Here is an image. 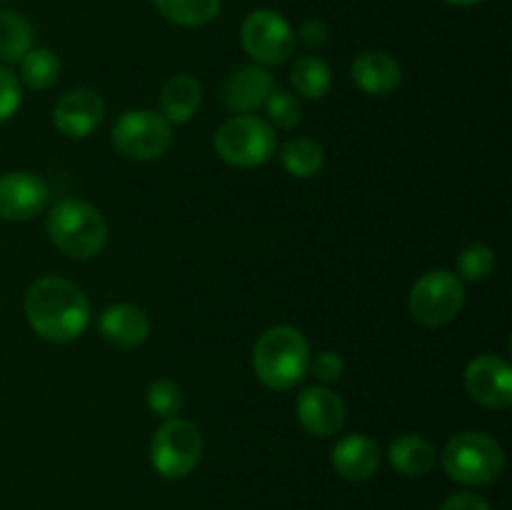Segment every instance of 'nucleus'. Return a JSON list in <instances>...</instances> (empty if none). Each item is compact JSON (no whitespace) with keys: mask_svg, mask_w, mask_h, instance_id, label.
<instances>
[{"mask_svg":"<svg viewBox=\"0 0 512 510\" xmlns=\"http://www.w3.org/2000/svg\"><path fill=\"white\" fill-rule=\"evenodd\" d=\"M443 3L455 5V8H470V5H478L480 0H443Z\"/></svg>","mask_w":512,"mask_h":510,"instance_id":"2f4dec72","label":"nucleus"},{"mask_svg":"<svg viewBox=\"0 0 512 510\" xmlns=\"http://www.w3.org/2000/svg\"><path fill=\"white\" fill-rule=\"evenodd\" d=\"M265 115H268V125H275L280 130H290L300 123L303 118V108H300L298 95L290 90H273L270 98L265 100Z\"/></svg>","mask_w":512,"mask_h":510,"instance_id":"bb28decb","label":"nucleus"},{"mask_svg":"<svg viewBox=\"0 0 512 510\" xmlns=\"http://www.w3.org/2000/svg\"><path fill=\"white\" fill-rule=\"evenodd\" d=\"M183 403V390H180V385L170 378L153 380V383L148 385V390H145V405H148L150 413L158 415V418L163 420L178 418L180 410H183Z\"/></svg>","mask_w":512,"mask_h":510,"instance_id":"393cba45","label":"nucleus"},{"mask_svg":"<svg viewBox=\"0 0 512 510\" xmlns=\"http://www.w3.org/2000/svg\"><path fill=\"white\" fill-rule=\"evenodd\" d=\"M440 510H490L488 500L475 493H455L440 505Z\"/></svg>","mask_w":512,"mask_h":510,"instance_id":"7c9ffc66","label":"nucleus"},{"mask_svg":"<svg viewBox=\"0 0 512 510\" xmlns=\"http://www.w3.org/2000/svg\"><path fill=\"white\" fill-rule=\"evenodd\" d=\"M25 318L48 343H73L88 328L90 303L75 283L58 275H45L25 293Z\"/></svg>","mask_w":512,"mask_h":510,"instance_id":"f257e3e1","label":"nucleus"},{"mask_svg":"<svg viewBox=\"0 0 512 510\" xmlns=\"http://www.w3.org/2000/svg\"><path fill=\"white\" fill-rule=\"evenodd\" d=\"M300 425L315 438H333L345 425V405L338 393L325 385H310L298 395L295 403Z\"/></svg>","mask_w":512,"mask_h":510,"instance_id":"ddd939ff","label":"nucleus"},{"mask_svg":"<svg viewBox=\"0 0 512 510\" xmlns=\"http://www.w3.org/2000/svg\"><path fill=\"white\" fill-rule=\"evenodd\" d=\"M388 460L400 475L408 478H420V475L430 473L435 465V448L430 440L423 435H400L390 443Z\"/></svg>","mask_w":512,"mask_h":510,"instance_id":"6ab92c4d","label":"nucleus"},{"mask_svg":"<svg viewBox=\"0 0 512 510\" xmlns=\"http://www.w3.org/2000/svg\"><path fill=\"white\" fill-rule=\"evenodd\" d=\"M295 40H300L305 48H323V45L328 43V25L320 18L303 20L298 33H295Z\"/></svg>","mask_w":512,"mask_h":510,"instance_id":"c756f323","label":"nucleus"},{"mask_svg":"<svg viewBox=\"0 0 512 510\" xmlns=\"http://www.w3.org/2000/svg\"><path fill=\"white\" fill-rule=\"evenodd\" d=\"M243 50L260 65H283L293 58L295 30L280 13L260 8L248 13L240 28Z\"/></svg>","mask_w":512,"mask_h":510,"instance_id":"1a4fd4ad","label":"nucleus"},{"mask_svg":"<svg viewBox=\"0 0 512 510\" xmlns=\"http://www.w3.org/2000/svg\"><path fill=\"white\" fill-rule=\"evenodd\" d=\"M443 468L455 483L483 488L495 483L505 468V450L493 435L465 430L453 435L443 448Z\"/></svg>","mask_w":512,"mask_h":510,"instance_id":"20e7f679","label":"nucleus"},{"mask_svg":"<svg viewBox=\"0 0 512 510\" xmlns=\"http://www.w3.org/2000/svg\"><path fill=\"white\" fill-rule=\"evenodd\" d=\"M290 85L303 98L320 100L328 95L330 85H333V73L318 55H300L290 70Z\"/></svg>","mask_w":512,"mask_h":510,"instance_id":"aec40b11","label":"nucleus"},{"mask_svg":"<svg viewBox=\"0 0 512 510\" xmlns=\"http://www.w3.org/2000/svg\"><path fill=\"white\" fill-rule=\"evenodd\" d=\"M465 305L463 280L450 270H428L420 275L408 298V310L418 323L438 328L453 323Z\"/></svg>","mask_w":512,"mask_h":510,"instance_id":"6e6552de","label":"nucleus"},{"mask_svg":"<svg viewBox=\"0 0 512 510\" xmlns=\"http://www.w3.org/2000/svg\"><path fill=\"white\" fill-rule=\"evenodd\" d=\"M60 78V58L50 48H30L20 60V83L30 90H48Z\"/></svg>","mask_w":512,"mask_h":510,"instance_id":"b1692460","label":"nucleus"},{"mask_svg":"<svg viewBox=\"0 0 512 510\" xmlns=\"http://www.w3.org/2000/svg\"><path fill=\"white\" fill-rule=\"evenodd\" d=\"M23 100V88H20V78L13 70L0 65V125L8 123L20 108Z\"/></svg>","mask_w":512,"mask_h":510,"instance_id":"cd10ccee","label":"nucleus"},{"mask_svg":"<svg viewBox=\"0 0 512 510\" xmlns=\"http://www.w3.org/2000/svg\"><path fill=\"white\" fill-rule=\"evenodd\" d=\"M495 270V250L483 243H473L460 250L458 255V278L468 283L485 280Z\"/></svg>","mask_w":512,"mask_h":510,"instance_id":"a878e982","label":"nucleus"},{"mask_svg":"<svg viewBox=\"0 0 512 510\" xmlns=\"http://www.w3.org/2000/svg\"><path fill=\"white\" fill-rule=\"evenodd\" d=\"M165 20L183 28H200L218 18L223 0H153Z\"/></svg>","mask_w":512,"mask_h":510,"instance_id":"4be33fe9","label":"nucleus"},{"mask_svg":"<svg viewBox=\"0 0 512 510\" xmlns=\"http://www.w3.org/2000/svg\"><path fill=\"white\" fill-rule=\"evenodd\" d=\"M308 370L313 373V378L318 380L320 385H328V383H335V380L343 375L345 363L338 353H333V350H325V353H318L315 358H310Z\"/></svg>","mask_w":512,"mask_h":510,"instance_id":"c85d7f7f","label":"nucleus"},{"mask_svg":"<svg viewBox=\"0 0 512 510\" xmlns=\"http://www.w3.org/2000/svg\"><path fill=\"white\" fill-rule=\"evenodd\" d=\"M203 458V433L195 423L168 418L150 440V463L165 480H180L193 473Z\"/></svg>","mask_w":512,"mask_h":510,"instance_id":"423d86ee","label":"nucleus"},{"mask_svg":"<svg viewBox=\"0 0 512 510\" xmlns=\"http://www.w3.org/2000/svg\"><path fill=\"white\" fill-rule=\"evenodd\" d=\"M35 33L28 18L15 10H0V60L20 63L23 55L33 48Z\"/></svg>","mask_w":512,"mask_h":510,"instance_id":"412c9836","label":"nucleus"},{"mask_svg":"<svg viewBox=\"0 0 512 510\" xmlns=\"http://www.w3.org/2000/svg\"><path fill=\"white\" fill-rule=\"evenodd\" d=\"M280 163L293 178H315L325 165V150L310 138H293L280 150Z\"/></svg>","mask_w":512,"mask_h":510,"instance_id":"5701e85b","label":"nucleus"},{"mask_svg":"<svg viewBox=\"0 0 512 510\" xmlns=\"http://www.w3.org/2000/svg\"><path fill=\"white\" fill-rule=\"evenodd\" d=\"M465 390L483 408L508 410L512 405L510 363L500 355H478L465 368Z\"/></svg>","mask_w":512,"mask_h":510,"instance_id":"9d476101","label":"nucleus"},{"mask_svg":"<svg viewBox=\"0 0 512 510\" xmlns=\"http://www.w3.org/2000/svg\"><path fill=\"white\" fill-rule=\"evenodd\" d=\"M105 100L93 88H75L65 93L53 108V125L65 138L83 140L103 125Z\"/></svg>","mask_w":512,"mask_h":510,"instance_id":"f8f14e48","label":"nucleus"},{"mask_svg":"<svg viewBox=\"0 0 512 510\" xmlns=\"http://www.w3.org/2000/svg\"><path fill=\"white\" fill-rule=\"evenodd\" d=\"M275 90L273 75L258 65L240 68L225 80L223 85V103L225 108L238 115H253L265 105L270 93Z\"/></svg>","mask_w":512,"mask_h":510,"instance_id":"4468645a","label":"nucleus"},{"mask_svg":"<svg viewBox=\"0 0 512 510\" xmlns=\"http://www.w3.org/2000/svg\"><path fill=\"white\" fill-rule=\"evenodd\" d=\"M50 200V190L43 178L28 173V170H13L0 175V218L30 220L45 210Z\"/></svg>","mask_w":512,"mask_h":510,"instance_id":"9b49d317","label":"nucleus"},{"mask_svg":"<svg viewBox=\"0 0 512 510\" xmlns=\"http://www.w3.org/2000/svg\"><path fill=\"white\" fill-rule=\"evenodd\" d=\"M115 150L130 160H158L173 148V125L155 110H125L110 133Z\"/></svg>","mask_w":512,"mask_h":510,"instance_id":"0eeeda50","label":"nucleus"},{"mask_svg":"<svg viewBox=\"0 0 512 510\" xmlns=\"http://www.w3.org/2000/svg\"><path fill=\"white\" fill-rule=\"evenodd\" d=\"M310 345L293 325H275L253 348V370L270 390H290L308 375Z\"/></svg>","mask_w":512,"mask_h":510,"instance_id":"f03ea898","label":"nucleus"},{"mask_svg":"<svg viewBox=\"0 0 512 510\" xmlns=\"http://www.w3.org/2000/svg\"><path fill=\"white\" fill-rule=\"evenodd\" d=\"M215 153L233 168H258L273 158L275 130L268 120L255 115H235L225 120L213 138Z\"/></svg>","mask_w":512,"mask_h":510,"instance_id":"39448f33","label":"nucleus"},{"mask_svg":"<svg viewBox=\"0 0 512 510\" xmlns=\"http://www.w3.org/2000/svg\"><path fill=\"white\" fill-rule=\"evenodd\" d=\"M203 103V88L193 75H173L160 90V115L170 125H183L195 118Z\"/></svg>","mask_w":512,"mask_h":510,"instance_id":"a211bd4d","label":"nucleus"},{"mask_svg":"<svg viewBox=\"0 0 512 510\" xmlns=\"http://www.w3.org/2000/svg\"><path fill=\"white\" fill-rule=\"evenodd\" d=\"M330 463H333L335 473L353 483H363L370 480L380 468V448L375 440L368 435H345L335 443L333 453H330Z\"/></svg>","mask_w":512,"mask_h":510,"instance_id":"dca6fc26","label":"nucleus"},{"mask_svg":"<svg viewBox=\"0 0 512 510\" xmlns=\"http://www.w3.org/2000/svg\"><path fill=\"white\" fill-rule=\"evenodd\" d=\"M355 85L368 95H388L403 80L400 63L385 50H365L353 60L350 68Z\"/></svg>","mask_w":512,"mask_h":510,"instance_id":"f3484780","label":"nucleus"},{"mask_svg":"<svg viewBox=\"0 0 512 510\" xmlns=\"http://www.w3.org/2000/svg\"><path fill=\"white\" fill-rule=\"evenodd\" d=\"M98 330L110 345L123 350L140 348L150 335V318L143 308L133 303H115L103 310Z\"/></svg>","mask_w":512,"mask_h":510,"instance_id":"2eb2a0df","label":"nucleus"},{"mask_svg":"<svg viewBox=\"0 0 512 510\" xmlns=\"http://www.w3.org/2000/svg\"><path fill=\"white\" fill-rule=\"evenodd\" d=\"M45 230L55 248L75 260L98 255L108 245V220L85 200H60L50 208Z\"/></svg>","mask_w":512,"mask_h":510,"instance_id":"7ed1b4c3","label":"nucleus"}]
</instances>
